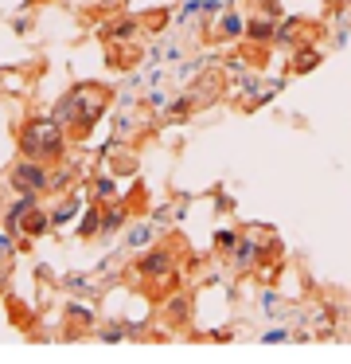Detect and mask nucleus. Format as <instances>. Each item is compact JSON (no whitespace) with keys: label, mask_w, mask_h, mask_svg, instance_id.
Returning a JSON list of instances; mask_svg holds the SVG:
<instances>
[{"label":"nucleus","mask_w":351,"mask_h":364,"mask_svg":"<svg viewBox=\"0 0 351 364\" xmlns=\"http://www.w3.org/2000/svg\"><path fill=\"white\" fill-rule=\"evenodd\" d=\"M16 184H20V188H28V192H35V188H43V173H39V168H31V165H23V168H16Z\"/></svg>","instance_id":"nucleus-2"},{"label":"nucleus","mask_w":351,"mask_h":364,"mask_svg":"<svg viewBox=\"0 0 351 364\" xmlns=\"http://www.w3.org/2000/svg\"><path fill=\"white\" fill-rule=\"evenodd\" d=\"M250 36H254V40H265V36H273V24L269 20H254V24H250Z\"/></svg>","instance_id":"nucleus-3"},{"label":"nucleus","mask_w":351,"mask_h":364,"mask_svg":"<svg viewBox=\"0 0 351 364\" xmlns=\"http://www.w3.org/2000/svg\"><path fill=\"white\" fill-rule=\"evenodd\" d=\"M62 145V134L59 126H55L51 118H39L28 126V134H23V149L31 153V157H47V153H59Z\"/></svg>","instance_id":"nucleus-1"},{"label":"nucleus","mask_w":351,"mask_h":364,"mask_svg":"<svg viewBox=\"0 0 351 364\" xmlns=\"http://www.w3.org/2000/svg\"><path fill=\"white\" fill-rule=\"evenodd\" d=\"M234 239H238V235H230V231H223V235H218V247L226 251V247H234Z\"/></svg>","instance_id":"nucleus-6"},{"label":"nucleus","mask_w":351,"mask_h":364,"mask_svg":"<svg viewBox=\"0 0 351 364\" xmlns=\"http://www.w3.org/2000/svg\"><path fill=\"white\" fill-rule=\"evenodd\" d=\"M140 270H148V274H160V270H168V259H164V255H152V259H148Z\"/></svg>","instance_id":"nucleus-4"},{"label":"nucleus","mask_w":351,"mask_h":364,"mask_svg":"<svg viewBox=\"0 0 351 364\" xmlns=\"http://www.w3.org/2000/svg\"><path fill=\"white\" fill-rule=\"evenodd\" d=\"M28 231H43V215H31V220H28Z\"/></svg>","instance_id":"nucleus-7"},{"label":"nucleus","mask_w":351,"mask_h":364,"mask_svg":"<svg viewBox=\"0 0 351 364\" xmlns=\"http://www.w3.org/2000/svg\"><path fill=\"white\" fill-rule=\"evenodd\" d=\"M312 63H316V55H301V59H296V71H308Z\"/></svg>","instance_id":"nucleus-5"}]
</instances>
